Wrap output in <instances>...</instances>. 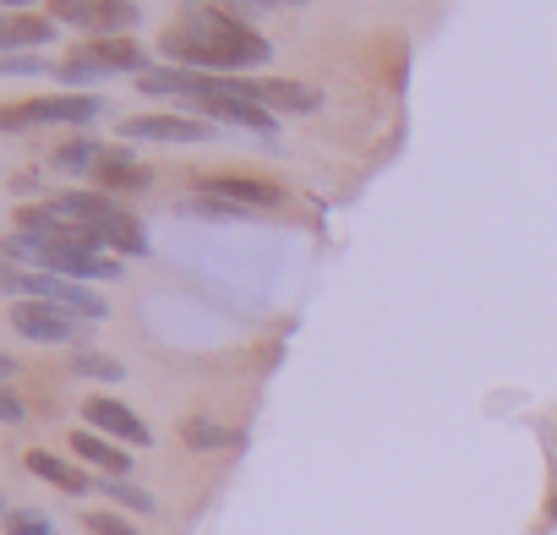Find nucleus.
Masks as SVG:
<instances>
[{
	"label": "nucleus",
	"mask_w": 557,
	"mask_h": 535,
	"mask_svg": "<svg viewBox=\"0 0 557 535\" xmlns=\"http://www.w3.org/2000/svg\"><path fill=\"white\" fill-rule=\"evenodd\" d=\"M7 535H55L39 508H7Z\"/></svg>",
	"instance_id": "nucleus-19"
},
{
	"label": "nucleus",
	"mask_w": 557,
	"mask_h": 535,
	"mask_svg": "<svg viewBox=\"0 0 557 535\" xmlns=\"http://www.w3.org/2000/svg\"><path fill=\"white\" fill-rule=\"evenodd\" d=\"M0 421H7V426L23 421V399H17V388H0Z\"/></svg>",
	"instance_id": "nucleus-21"
},
{
	"label": "nucleus",
	"mask_w": 557,
	"mask_h": 535,
	"mask_svg": "<svg viewBox=\"0 0 557 535\" xmlns=\"http://www.w3.org/2000/svg\"><path fill=\"white\" fill-rule=\"evenodd\" d=\"M50 23H72L94 39H121L126 23H137L132 0H50Z\"/></svg>",
	"instance_id": "nucleus-5"
},
{
	"label": "nucleus",
	"mask_w": 557,
	"mask_h": 535,
	"mask_svg": "<svg viewBox=\"0 0 557 535\" xmlns=\"http://www.w3.org/2000/svg\"><path fill=\"white\" fill-rule=\"evenodd\" d=\"M83 524H88V535H137L132 519H121V513H88Z\"/></svg>",
	"instance_id": "nucleus-20"
},
{
	"label": "nucleus",
	"mask_w": 557,
	"mask_h": 535,
	"mask_svg": "<svg viewBox=\"0 0 557 535\" xmlns=\"http://www.w3.org/2000/svg\"><path fill=\"white\" fill-rule=\"evenodd\" d=\"M28 470H34L39 481H50V486L72 492V497H83V492H99V481H94L88 470H77L72 459H55V453H45V448H34V453H28Z\"/></svg>",
	"instance_id": "nucleus-11"
},
{
	"label": "nucleus",
	"mask_w": 557,
	"mask_h": 535,
	"mask_svg": "<svg viewBox=\"0 0 557 535\" xmlns=\"http://www.w3.org/2000/svg\"><path fill=\"white\" fill-rule=\"evenodd\" d=\"M0 290H7L12 301H55V307H66L72 318H88V323L110 318L104 296H94V290H83L61 274H17V268H7V274H0Z\"/></svg>",
	"instance_id": "nucleus-2"
},
{
	"label": "nucleus",
	"mask_w": 557,
	"mask_h": 535,
	"mask_svg": "<svg viewBox=\"0 0 557 535\" xmlns=\"http://www.w3.org/2000/svg\"><path fill=\"white\" fill-rule=\"evenodd\" d=\"M110 159V148L104 142H94V137H72V142H61L55 148V170H66V175H99V164Z\"/></svg>",
	"instance_id": "nucleus-13"
},
{
	"label": "nucleus",
	"mask_w": 557,
	"mask_h": 535,
	"mask_svg": "<svg viewBox=\"0 0 557 535\" xmlns=\"http://www.w3.org/2000/svg\"><path fill=\"white\" fill-rule=\"evenodd\" d=\"M159 50L175 66L208 72V77H240V66H262L273 55V45L262 34H251L246 23H235L230 12H191L175 28H164Z\"/></svg>",
	"instance_id": "nucleus-1"
},
{
	"label": "nucleus",
	"mask_w": 557,
	"mask_h": 535,
	"mask_svg": "<svg viewBox=\"0 0 557 535\" xmlns=\"http://www.w3.org/2000/svg\"><path fill=\"white\" fill-rule=\"evenodd\" d=\"M72 453H77V459H88V464H99L110 481H121V475L132 470V453H126V448H115V443H104V437H99V432H88V426H83V432H72Z\"/></svg>",
	"instance_id": "nucleus-12"
},
{
	"label": "nucleus",
	"mask_w": 557,
	"mask_h": 535,
	"mask_svg": "<svg viewBox=\"0 0 557 535\" xmlns=\"http://www.w3.org/2000/svg\"><path fill=\"white\" fill-rule=\"evenodd\" d=\"M99 115V99L94 94H55V99H28V104H12L0 115L7 132H28V126H61V121H94Z\"/></svg>",
	"instance_id": "nucleus-6"
},
{
	"label": "nucleus",
	"mask_w": 557,
	"mask_h": 535,
	"mask_svg": "<svg viewBox=\"0 0 557 535\" xmlns=\"http://www.w3.org/2000/svg\"><path fill=\"white\" fill-rule=\"evenodd\" d=\"M94 181H99L104 191H143L153 175H148L143 164H132V153H115V148H110V159L99 164V175H94Z\"/></svg>",
	"instance_id": "nucleus-15"
},
{
	"label": "nucleus",
	"mask_w": 557,
	"mask_h": 535,
	"mask_svg": "<svg viewBox=\"0 0 557 535\" xmlns=\"http://www.w3.org/2000/svg\"><path fill=\"white\" fill-rule=\"evenodd\" d=\"M12 328L34 345H66L77 334V318L55 301H12Z\"/></svg>",
	"instance_id": "nucleus-8"
},
{
	"label": "nucleus",
	"mask_w": 557,
	"mask_h": 535,
	"mask_svg": "<svg viewBox=\"0 0 557 535\" xmlns=\"http://www.w3.org/2000/svg\"><path fill=\"white\" fill-rule=\"evenodd\" d=\"M552 519H557V497H552Z\"/></svg>",
	"instance_id": "nucleus-24"
},
{
	"label": "nucleus",
	"mask_w": 557,
	"mask_h": 535,
	"mask_svg": "<svg viewBox=\"0 0 557 535\" xmlns=\"http://www.w3.org/2000/svg\"><path fill=\"white\" fill-rule=\"evenodd\" d=\"M7 7H23V0H7Z\"/></svg>",
	"instance_id": "nucleus-25"
},
{
	"label": "nucleus",
	"mask_w": 557,
	"mask_h": 535,
	"mask_svg": "<svg viewBox=\"0 0 557 535\" xmlns=\"http://www.w3.org/2000/svg\"><path fill=\"white\" fill-rule=\"evenodd\" d=\"M99 492H110V497H115V502H126L132 513H153V508H159V502H153L143 486H132V481H99Z\"/></svg>",
	"instance_id": "nucleus-18"
},
{
	"label": "nucleus",
	"mask_w": 557,
	"mask_h": 535,
	"mask_svg": "<svg viewBox=\"0 0 557 535\" xmlns=\"http://www.w3.org/2000/svg\"><path fill=\"white\" fill-rule=\"evenodd\" d=\"M181 437H186V448H197V453H213V448H235V443H240V432L224 426V421H213V415H186Z\"/></svg>",
	"instance_id": "nucleus-14"
},
{
	"label": "nucleus",
	"mask_w": 557,
	"mask_h": 535,
	"mask_svg": "<svg viewBox=\"0 0 557 535\" xmlns=\"http://www.w3.org/2000/svg\"><path fill=\"white\" fill-rule=\"evenodd\" d=\"M7 72H12V77H34V72H45V61H34V55H7Z\"/></svg>",
	"instance_id": "nucleus-22"
},
{
	"label": "nucleus",
	"mask_w": 557,
	"mask_h": 535,
	"mask_svg": "<svg viewBox=\"0 0 557 535\" xmlns=\"http://www.w3.org/2000/svg\"><path fill=\"white\" fill-rule=\"evenodd\" d=\"M197 191H202V197H230L240 213H251V208H278V197H285L273 181H251V175H202Z\"/></svg>",
	"instance_id": "nucleus-9"
},
{
	"label": "nucleus",
	"mask_w": 557,
	"mask_h": 535,
	"mask_svg": "<svg viewBox=\"0 0 557 535\" xmlns=\"http://www.w3.org/2000/svg\"><path fill=\"white\" fill-rule=\"evenodd\" d=\"M88 426L94 432H110V437H121V443H132V448H148L153 443V432H148V421L143 415H132L121 399H88Z\"/></svg>",
	"instance_id": "nucleus-10"
},
{
	"label": "nucleus",
	"mask_w": 557,
	"mask_h": 535,
	"mask_svg": "<svg viewBox=\"0 0 557 535\" xmlns=\"http://www.w3.org/2000/svg\"><path fill=\"white\" fill-rule=\"evenodd\" d=\"M143 66H148L143 45L121 34V39H88V45H77L66 55V66H55V72L66 83H88V77H115V72H137L143 77Z\"/></svg>",
	"instance_id": "nucleus-4"
},
{
	"label": "nucleus",
	"mask_w": 557,
	"mask_h": 535,
	"mask_svg": "<svg viewBox=\"0 0 557 535\" xmlns=\"http://www.w3.org/2000/svg\"><path fill=\"white\" fill-rule=\"evenodd\" d=\"M121 137L126 142H213L219 126L197 115H137L121 126Z\"/></svg>",
	"instance_id": "nucleus-7"
},
{
	"label": "nucleus",
	"mask_w": 557,
	"mask_h": 535,
	"mask_svg": "<svg viewBox=\"0 0 557 535\" xmlns=\"http://www.w3.org/2000/svg\"><path fill=\"white\" fill-rule=\"evenodd\" d=\"M55 39V23H45V17H12L7 28H0V50L7 55H17V50H28V45H50Z\"/></svg>",
	"instance_id": "nucleus-16"
},
{
	"label": "nucleus",
	"mask_w": 557,
	"mask_h": 535,
	"mask_svg": "<svg viewBox=\"0 0 557 535\" xmlns=\"http://www.w3.org/2000/svg\"><path fill=\"white\" fill-rule=\"evenodd\" d=\"M72 372L77 377H94V383H121L126 377V366L115 356H104V350H77L72 356Z\"/></svg>",
	"instance_id": "nucleus-17"
},
{
	"label": "nucleus",
	"mask_w": 557,
	"mask_h": 535,
	"mask_svg": "<svg viewBox=\"0 0 557 535\" xmlns=\"http://www.w3.org/2000/svg\"><path fill=\"white\" fill-rule=\"evenodd\" d=\"M235 7H296V0H235Z\"/></svg>",
	"instance_id": "nucleus-23"
},
{
	"label": "nucleus",
	"mask_w": 557,
	"mask_h": 535,
	"mask_svg": "<svg viewBox=\"0 0 557 535\" xmlns=\"http://www.w3.org/2000/svg\"><path fill=\"white\" fill-rule=\"evenodd\" d=\"M224 94L230 99H246L268 115H307V110H323V94L312 83H296V77H224Z\"/></svg>",
	"instance_id": "nucleus-3"
}]
</instances>
